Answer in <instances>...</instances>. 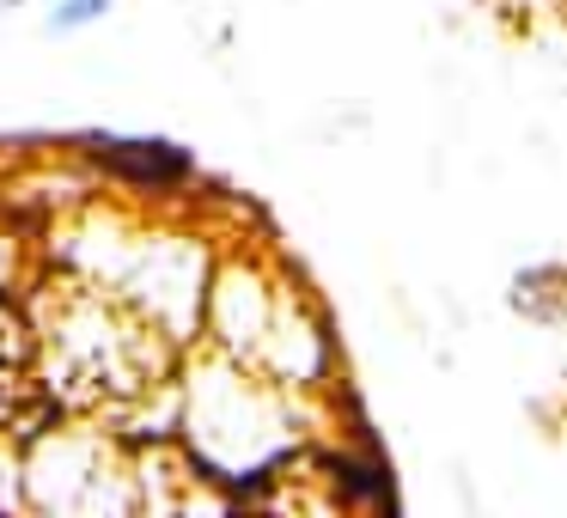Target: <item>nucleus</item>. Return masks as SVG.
Returning a JSON list of instances; mask_svg holds the SVG:
<instances>
[{
    "label": "nucleus",
    "instance_id": "1",
    "mask_svg": "<svg viewBox=\"0 0 567 518\" xmlns=\"http://www.w3.org/2000/svg\"><path fill=\"white\" fill-rule=\"evenodd\" d=\"M111 7H116V0H55L43 25H50V38H62V31H86V25H99Z\"/></svg>",
    "mask_w": 567,
    "mask_h": 518
},
{
    "label": "nucleus",
    "instance_id": "2",
    "mask_svg": "<svg viewBox=\"0 0 567 518\" xmlns=\"http://www.w3.org/2000/svg\"><path fill=\"white\" fill-rule=\"evenodd\" d=\"M13 7H25V0H0V13H13Z\"/></svg>",
    "mask_w": 567,
    "mask_h": 518
}]
</instances>
